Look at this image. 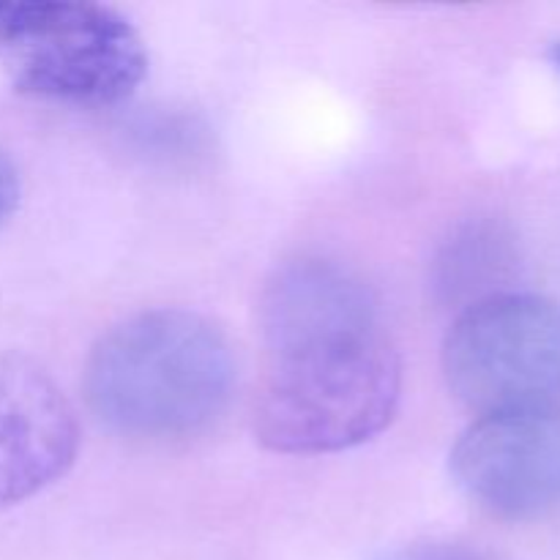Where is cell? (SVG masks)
Segmentation results:
<instances>
[{
    "instance_id": "cell-1",
    "label": "cell",
    "mask_w": 560,
    "mask_h": 560,
    "mask_svg": "<svg viewBox=\"0 0 560 560\" xmlns=\"http://www.w3.org/2000/svg\"><path fill=\"white\" fill-rule=\"evenodd\" d=\"M262 370L252 430L277 454H334L381 435L402 402V359L361 277L295 257L257 299Z\"/></svg>"
},
{
    "instance_id": "cell-2",
    "label": "cell",
    "mask_w": 560,
    "mask_h": 560,
    "mask_svg": "<svg viewBox=\"0 0 560 560\" xmlns=\"http://www.w3.org/2000/svg\"><path fill=\"white\" fill-rule=\"evenodd\" d=\"M235 359L222 328L191 310H148L115 323L82 370L88 408L126 438L173 441L228 408Z\"/></svg>"
},
{
    "instance_id": "cell-3",
    "label": "cell",
    "mask_w": 560,
    "mask_h": 560,
    "mask_svg": "<svg viewBox=\"0 0 560 560\" xmlns=\"http://www.w3.org/2000/svg\"><path fill=\"white\" fill-rule=\"evenodd\" d=\"M0 47L16 91L74 107H109L140 88L148 49L109 5L85 0L0 3Z\"/></svg>"
},
{
    "instance_id": "cell-4",
    "label": "cell",
    "mask_w": 560,
    "mask_h": 560,
    "mask_svg": "<svg viewBox=\"0 0 560 560\" xmlns=\"http://www.w3.org/2000/svg\"><path fill=\"white\" fill-rule=\"evenodd\" d=\"M448 392L479 416L560 402V304L490 293L459 312L443 339Z\"/></svg>"
},
{
    "instance_id": "cell-5",
    "label": "cell",
    "mask_w": 560,
    "mask_h": 560,
    "mask_svg": "<svg viewBox=\"0 0 560 560\" xmlns=\"http://www.w3.org/2000/svg\"><path fill=\"white\" fill-rule=\"evenodd\" d=\"M448 468L492 517H552L560 512V405L479 416L452 446Z\"/></svg>"
},
{
    "instance_id": "cell-6",
    "label": "cell",
    "mask_w": 560,
    "mask_h": 560,
    "mask_svg": "<svg viewBox=\"0 0 560 560\" xmlns=\"http://www.w3.org/2000/svg\"><path fill=\"white\" fill-rule=\"evenodd\" d=\"M80 452L71 399L44 366L0 355V509L63 479Z\"/></svg>"
},
{
    "instance_id": "cell-7",
    "label": "cell",
    "mask_w": 560,
    "mask_h": 560,
    "mask_svg": "<svg viewBox=\"0 0 560 560\" xmlns=\"http://www.w3.org/2000/svg\"><path fill=\"white\" fill-rule=\"evenodd\" d=\"M377 560H498L492 552L459 541H416L386 552Z\"/></svg>"
},
{
    "instance_id": "cell-8",
    "label": "cell",
    "mask_w": 560,
    "mask_h": 560,
    "mask_svg": "<svg viewBox=\"0 0 560 560\" xmlns=\"http://www.w3.org/2000/svg\"><path fill=\"white\" fill-rule=\"evenodd\" d=\"M20 197H22L20 170H16L14 159L9 156V151L0 145V228L14 217V211L20 208Z\"/></svg>"
},
{
    "instance_id": "cell-9",
    "label": "cell",
    "mask_w": 560,
    "mask_h": 560,
    "mask_svg": "<svg viewBox=\"0 0 560 560\" xmlns=\"http://www.w3.org/2000/svg\"><path fill=\"white\" fill-rule=\"evenodd\" d=\"M547 55H550V63L556 66L558 74H560V38H558V42L550 44V52H547Z\"/></svg>"
}]
</instances>
